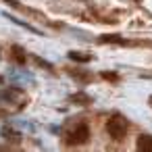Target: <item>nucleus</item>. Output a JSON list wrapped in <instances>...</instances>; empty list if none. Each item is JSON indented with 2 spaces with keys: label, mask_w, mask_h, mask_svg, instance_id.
I'll return each instance as SVG.
<instances>
[{
  "label": "nucleus",
  "mask_w": 152,
  "mask_h": 152,
  "mask_svg": "<svg viewBox=\"0 0 152 152\" xmlns=\"http://www.w3.org/2000/svg\"><path fill=\"white\" fill-rule=\"evenodd\" d=\"M127 129H129L127 121L123 117H119V115H115V117H110L106 121V131H108V135L113 140H123L125 133H127Z\"/></svg>",
  "instance_id": "f257e3e1"
},
{
  "label": "nucleus",
  "mask_w": 152,
  "mask_h": 152,
  "mask_svg": "<svg viewBox=\"0 0 152 152\" xmlns=\"http://www.w3.org/2000/svg\"><path fill=\"white\" fill-rule=\"evenodd\" d=\"M88 140H90V127H88V123H77L73 129L67 131V144H71V146L86 144Z\"/></svg>",
  "instance_id": "f03ea898"
},
{
  "label": "nucleus",
  "mask_w": 152,
  "mask_h": 152,
  "mask_svg": "<svg viewBox=\"0 0 152 152\" xmlns=\"http://www.w3.org/2000/svg\"><path fill=\"white\" fill-rule=\"evenodd\" d=\"M137 150H140V152H152V135L142 133V135L137 137Z\"/></svg>",
  "instance_id": "7ed1b4c3"
},
{
  "label": "nucleus",
  "mask_w": 152,
  "mask_h": 152,
  "mask_svg": "<svg viewBox=\"0 0 152 152\" xmlns=\"http://www.w3.org/2000/svg\"><path fill=\"white\" fill-rule=\"evenodd\" d=\"M67 56H69L71 61H77V63H88V61H92V54H88V52H77V50H71Z\"/></svg>",
  "instance_id": "20e7f679"
},
{
  "label": "nucleus",
  "mask_w": 152,
  "mask_h": 152,
  "mask_svg": "<svg viewBox=\"0 0 152 152\" xmlns=\"http://www.w3.org/2000/svg\"><path fill=\"white\" fill-rule=\"evenodd\" d=\"M98 42H100V44H127L121 36H102Z\"/></svg>",
  "instance_id": "39448f33"
},
{
  "label": "nucleus",
  "mask_w": 152,
  "mask_h": 152,
  "mask_svg": "<svg viewBox=\"0 0 152 152\" xmlns=\"http://www.w3.org/2000/svg\"><path fill=\"white\" fill-rule=\"evenodd\" d=\"M69 100H71V102H81V104L92 102V98H90V96H86V94H75V96H71Z\"/></svg>",
  "instance_id": "423d86ee"
},
{
  "label": "nucleus",
  "mask_w": 152,
  "mask_h": 152,
  "mask_svg": "<svg viewBox=\"0 0 152 152\" xmlns=\"http://www.w3.org/2000/svg\"><path fill=\"white\" fill-rule=\"evenodd\" d=\"M13 52H15V58H17L19 63H25V56H23V50H21L19 46H13Z\"/></svg>",
  "instance_id": "0eeeda50"
},
{
  "label": "nucleus",
  "mask_w": 152,
  "mask_h": 152,
  "mask_svg": "<svg viewBox=\"0 0 152 152\" xmlns=\"http://www.w3.org/2000/svg\"><path fill=\"white\" fill-rule=\"evenodd\" d=\"M4 2H9V4H11V7H15V9L19 7V0H4Z\"/></svg>",
  "instance_id": "6e6552de"
},
{
  "label": "nucleus",
  "mask_w": 152,
  "mask_h": 152,
  "mask_svg": "<svg viewBox=\"0 0 152 152\" xmlns=\"http://www.w3.org/2000/svg\"><path fill=\"white\" fill-rule=\"evenodd\" d=\"M104 77H106V79H117V75H115V73H104Z\"/></svg>",
  "instance_id": "1a4fd4ad"
}]
</instances>
